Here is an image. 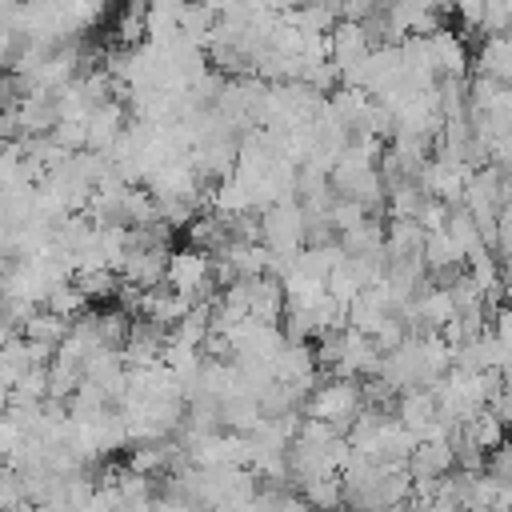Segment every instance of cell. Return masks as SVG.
<instances>
[{
  "instance_id": "cell-12",
  "label": "cell",
  "mask_w": 512,
  "mask_h": 512,
  "mask_svg": "<svg viewBox=\"0 0 512 512\" xmlns=\"http://www.w3.org/2000/svg\"><path fill=\"white\" fill-rule=\"evenodd\" d=\"M440 412V400H436V388H404L400 400H396V416L420 436V428Z\"/></svg>"
},
{
  "instance_id": "cell-17",
  "label": "cell",
  "mask_w": 512,
  "mask_h": 512,
  "mask_svg": "<svg viewBox=\"0 0 512 512\" xmlns=\"http://www.w3.org/2000/svg\"><path fill=\"white\" fill-rule=\"evenodd\" d=\"M424 260L428 268H448V264H468L460 240L448 232V228H432L428 240H424Z\"/></svg>"
},
{
  "instance_id": "cell-5",
  "label": "cell",
  "mask_w": 512,
  "mask_h": 512,
  "mask_svg": "<svg viewBox=\"0 0 512 512\" xmlns=\"http://www.w3.org/2000/svg\"><path fill=\"white\" fill-rule=\"evenodd\" d=\"M168 260H172V248L168 244H156V248H132L120 276L124 280H136L140 288H156V284H168Z\"/></svg>"
},
{
  "instance_id": "cell-10",
  "label": "cell",
  "mask_w": 512,
  "mask_h": 512,
  "mask_svg": "<svg viewBox=\"0 0 512 512\" xmlns=\"http://www.w3.org/2000/svg\"><path fill=\"white\" fill-rule=\"evenodd\" d=\"M424 240H428V228L416 216H388V240H384L388 256H416L424 252Z\"/></svg>"
},
{
  "instance_id": "cell-9",
  "label": "cell",
  "mask_w": 512,
  "mask_h": 512,
  "mask_svg": "<svg viewBox=\"0 0 512 512\" xmlns=\"http://www.w3.org/2000/svg\"><path fill=\"white\" fill-rule=\"evenodd\" d=\"M328 36H332V60H336L340 68H352V64H360V60L372 52V40H368V32H364L360 20H344V16H340Z\"/></svg>"
},
{
  "instance_id": "cell-26",
  "label": "cell",
  "mask_w": 512,
  "mask_h": 512,
  "mask_svg": "<svg viewBox=\"0 0 512 512\" xmlns=\"http://www.w3.org/2000/svg\"><path fill=\"white\" fill-rule=\"evenodd\" d=\"M488 408H492V412L512 428V388H500V392L488 400Z\"/></svg>"
},
{
  "instance_id": "cell-2",
  "label": "cell",
  "mask_w": 512,
  "mask_h": 512,
  "mask_svg": "<svg viewBox=\"0 0 512 512\" xmlns=\"http://www.w3.org/2000/svg\"><path fill=\"white\" fill-rule=\"evenodd\" d=\"M264 220V244L272 252H300L304 248V204L300 196L276 200L268 208H260Z\"/></svg>"
},
{
  "instance_id": "cell-11",
  "label": "cell",
  "mask_w": 512,
  "mask_h": 512,
  "mask_svg": "<svg viewBox=\"0 0 512 512\" xmlns=\"http://www.w3.org/2000/svg\"><path fill=\"white\" fill-rule=\"evenodd\" d=\"M384 240H388V224H384V216H364L360 224H352V228L340 232V244L348 248V256L384 252Z\"/></svg>"
},
{
  "instance_id": "cell-13",
  "label": "cell",
  "mask_w": 512,
  "mask_h": 512,
  "mask_svg": "<svg viewBox=\"0 0 512 512\" xmlns=\"http://www.w3.org/2000/svg\"><path fill=\"white\" fill-rule=\"evenodd\" d=\"M476 72H488V76L512 84V32L484 36V44L476 48Z\"/></svg>"
},
{
  "instance_id": "cell-16",
  "label": "cell",
  "mask_w": 512,
  "mask_h": 512,
  "mask_svg": "<svg viewBox=\"0 0 512 512\" xmlns=\"http://www.w3.org/2000/svg\"><path fill=\"white\" fill-rule=\"evenodd\" d=\"M460 432H464V436H472L480 448H488V452H492V448L504 440L508 424H504V420H500V416H496V412L484 404V408H476V412H472V416L460 424Z\"/></svg>"
},
{
  "instance_id": "cell-21",
  "label": "cell",
  "mask_w": 512,
  "mask_h": 512,
  "mask_svg": "<svg viewBox=\"0 0 512 512\" xmlns=\"http://www.w3.org/2000/svg\"><path fill=\"white\" fill-rule=\"evenodd\" d=\"M288 20H296L304 32H332L340 12L328 4H296V8H288Z\"/></svg>"
},
{
  "instance_id": "cell-19",
  "label": "cell",
  "mask_w": 512,
  "mask_h": 512,
  "mask_svg": "<svg viewBox=\"0 0 512 512\" xmlns=\"http://www.w3.org/2000/svg\"><path fill=\"white\" fill-rule=\"evenodd\" d=\"M424 200H428V192L420 188V180H396V184H388V216H416Z\"/></svg>"
},
{
  "instance_id": "cell-15",
  "label": "cell",
  "mask_w": 512,
  "mask_h": 512,
  "mask_svg": "<svg viewBox=\"0 0 512 512\" xmlns=\"http://www.w3.org/2000/svg\"><path fill=\"white\" fill-rule=\"evenodd\" d=\"M220 404H224V428H236V432H252V428L264 420L260 396H252V392H232V396H224Z\"/></svg>"
},
{
  "instance_id": "cell-25",
  "label": "cell",
  "mask_w": 512,
  "mask_h": 512,
  "mask_svg": "<svg viewBox=\"0 0 512 512\" xmlns=\"http://www.w3.org/2000/svg\"><path fill=\"white\" fill-rule=\"evenodd\" d=\"M372 12H380V0H344V8H340L344 20H368Z\"/></svg>"
},
{
  "instance_id": "cell-1",
  "label": "cell",
  "mask_w": 512,
  "mask_h": 512,
  "mask_svg": "<svg viewBox=\"0 0 512 512\" xmlns=\"http://www.w3.org/2000/svg\"><path fill=\"white\" fill-rule=\"evenodd\" d=\"M360 408H364V380L360 376H328L304 400V416L332 420V424H340L344 436H348V428H352Z\"/></svg>"
},
{
  "instance_id": "cell-20",
  "label": "cell",
  "mask_w": 512,
  "mask_h": 512,
  "mask_svg": "<svg viewBox=\"0 0 512 512\" xmlns=\"http://www.w3.org/2000/svg\"><path fill=\"white\" fill-rule=\"evenodd\" d=\"M300 492H304L308 508H332V504H344V476H340V472L316 476V480H308Z\"/></svg>"
},
{
  "instance_id": "cell-27",
  "label": "cell",
  "mask_w": 512,
  "mask_h": 512,
  "mask_svg": "<svg viewBox=\"0 0 512 512\" xmlns=\"http://www.w3.org/2000/svg\"><path fill=\"white\" fill-rule=\"evenodd\" d=\"M456 4V16L460 24H476L480 28V12H484V0H452Z\"/></svg>"
},
{
  "instance_id": "cell-8",
  "label": "cell",
  "mask_w": 512,
  "mask_h": 512,
  "mask_svg": "<svg viewBox=\"0 0 512 512\" xmlns=\"http://www.w3.org/2000/svg\"><path fill=\"white\" fill-rule=\"evenodd\" d=\"M408 468H412V480H440L456 468V448L452 440H420L416 452L408 456Z\"/></svg>"
},
{
  "instance_id": "cell-22",
  "label": "cell",
  "mask_w": 512,
  "mask_h": 512,
  "mask_svg": "<svg viewBox=\"0 0 512 512\" xmlns=\"http://www.w3.org/2000/svg\"><path fill=\"white\" fill-rule=\"evenodd\" d=\"M480 32H484V36H504V32H512V0H484Z\"/></svg>"
},
{
  "instance_id": "cell-23",
  "label": "cell",
  "mask_w": 512,
  "mask_h": 512,
  "mask_svg": "<svg viewBox=\"0 0 512 512\" xmlns=\"http://www.w3.org/2000/svg\"><path fill=\"white\" fill-rule=\"evenodd\" d=\"M48 136L60 140L68 152H80V148H88V120H60Z\"/></svg>"
},
{
  "instance_id": "cell-6",
  "label": "cell",
  "mask_w": 512,
  "mask_h": 512,
  "mask_svg": "<svg viewBox=\"0 0 512 512\" xmlns=\"http://www.w3.org/2000/svg\"><path fill=\"white\" fill-rule=\"evenodd\" d=\"M428 48H432L436 76H464L468 72V40L460 32H452L448 24L428 36Z\"/></svg>"
},
{
  "instance_id": "cell-3",
  "label": "cell",
  "mask_w": 512,
  "mask_h": 512,
  "mask_svg": "<svg viewBox=\"0 0 512 512\" xmlns=\"http://www.w3.org/2000/svg\"><path fill=\"white\" fill-rule=\"evenodd\" d=\"M208 280H212V252H208V248L188 244V248L172 252V260H168V284H172V288H180V292H188V296L196 300V292H200Z\"/></svg>"
},
{
  "instance_id": "cell-14",
  "label": "cell",
  "mask_w": 512,
  "mask_h": 512,
  "mask_svg": "<svg viewBox=\"0 0 512 512\" xmlns=\"http://www.w3.org/2000/svg\"><path fill=\"white\" fill-rule=\"evenodd\" d=\"M68 332H72V316L56 312V308H48V304H40V308L28 316V324H24V336L44 340V344H56V348L68 340Z\"/></svg>"
},
{
  "instance_id": "cell-4",
  "label": "cell",
  "mask_w": 512,
  "mask_h": 512,
  "mask_svg": "<svg viewBox=\"0 0 512 512\" xmlns=\"http://www.w3.org/2000/svg\"><path fill=\"white\" fill-rule=\"evenodd\" d=\"M392 312H396L392 292H388V284L380 280V284H368V288L356 292V300L348 304V324L360 328V332H368V336H376L380 324H384Z\"/></svg>"
},
{
  "instance_id": "cell-7",
  "label": "cell",
  "mask_w": 512,
  "mask_h": 512,
  "mask_svg": "<svg viewBox=\"0 0 512 512\" xmlns=\"http://www.w3.org/2000/svg\"><path fill=\"white\" fill-rule=\"evenodd\" d=\"M128 120H132V116L124 112V100H108V104L92 108V112H88V148L108 152V148L124 136Z\"/></svg>"
},
{
  "instance_id": "cell-24",
  "label": "cell",
  "mask_w": 512,
  "mask_h": 512,
  "mask_svg": "<svg viewBox=\"0 0 512 512\" xmlns=\"http://www.w3.org/2000/svg\"><path fill=\"white\" fill-rule=\"evenodd\" d=\"M484 472H488V476H496L500 484H512V440H500V444L488 452Z\"/></svg>"
},
{
  "instance_id": "cell-18",
  "label": "cell",
  "mask_w": 512,
  "mask_h": 512,
  "mask_svg": "<svg viewBox=\"0 0 512 512\" xmlns=\"http://www.w3.org/2000/svg\"><path fill=\"white\" fill-rule=\"evenodd\" d=\"M216 20H220V12H216L212 0H184L180 4V32H188V36H196L204 44H208Z\"/></svg>"
}]
</instances>
